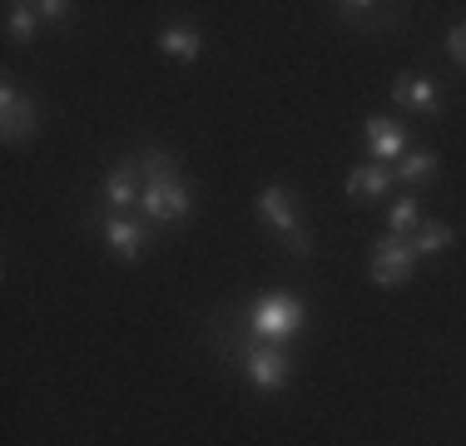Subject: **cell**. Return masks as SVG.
Returning <instances> with one entry per match:
<instances>
[{
	"label": "cell",
	"mask_w": 466,
	"mask_h": 446,
	"mask_svg": "<svg viewBox=\"0 0 466 446\" xmlns=\"http://www.w3.org/2000/svg\"><path fill=\"white\" fill-rule=\"evenodd\" d=\"M99 238H105V248L119 263H139L144 248H149V223L135 214H105L99 218Z\"/></svg>",
	"instance_id": "8992f818"
},
{
	"label": "cell",
	"mask_w": 466,
	"mask_h": 446,
	"mask_svg": "<svg viewBox=\"0 0 466 446\" xmlns=\"http://www.w3.org/2000/svg\"><path fill=\"white\" fill-rule=\"evenodd\" d=\"M135 159H139L144 184H149V178H179V164H174V154H164V149H139Z\"/></svg>",
	"instance_id": "ac0fdd59"
},
{
	"label": "cell",
	"mask_w": 466,
	"mask_h": 446,
	"mask_svg": "<svg viewBox=\"0 0 466 446\" xmlns=\"http://www.w3.org/2000/svg\"><path fill=\"white\" fill-rule=\"evenodd\" d=\"M447 55H451L457 65H466V25H451V30H447Z\"/></svg>",
	"instance_id": "ffe728a7"
},
{
	"label": "cell",
	"mask_w": 466,
	"mask_h": 446,
	"mask_svg": "<svg viewBox=\"0 0 466 446\" xmlns=\"http://www.w3.org/2000/svg\"><path fill=\"white\" fill-rule=\"evenodd\" d=\"M412 268H417V253H412V243H407V238H392V233H382V238L372 243L368 273H372L377 288H402L407 278H412Z\"/></svg>",
	"instance_id": "5b68a950"
},
{
	"label": "cell",
	"mask_w": 466,
	"mask_h": 446,
	"mask_svg": "<svg viewBox=\"0 0 466 446\" xmlns=\"http://www.w3.org/2000/svg\"><path fill=\"white\" fill-rule=\"evenodd\" d=\"M362 139H368V154L377 164H387V169H392L402 154H412V134H407V125L402 119H387V115H368Z\"/></svg>",
	"instance_id": "9c48e42d"
},
{
	"label": "cell",
	"mask_w": 466,
	"mask_h": 446,
	"mask_svg": "<svg viewBox=\"0 0 466 446\" xmlns=\"http://www.w3.org/2000/svg\"><path fill=\"white\" fill-rule=\"evenodd\" d=\"M139 194H144L139 159H135V154H125V159L105 174V184H99V204H105L109 214H129V208H139Z\"/></svg>",
	"instance_id": "ba28073f"
},
{
	"label": "cell",
	"mask_w": 466,
	"mask_h": 446,
	"mask_svg": "<svg viewBox=\"0 0 466 446\" xmlns=\"http://www.w3.org/2000/svg\"><path fill=\"white\" fill-rule=\"evenodd\" d=\"M35 10H40V20H46V25H70V20H75L70 0H35Z\"/></svg>",
	"instance_id": "d6986e66"
},
{
	"label": "cell",
	"mask_w": 466,
	"mask_h": 446,
	"mask_svg": "<svg viewBox=\"0 0 466 446\" xmlns=\"http://www.w3.org/2000/svg\"><path fill=\"white\" fill-rule=\"evenodd\" d=\"M258 223L263 228H273L283 238V248L293 253V258H313V238H308V228L298 223V198L288 194V188H279V184H268L258 194Z\"/></svg>",
	"instance_id": "3957f363"
},
{
	"label": "cell",
	"mask_w": 466,
	"mask_h": 446,
	"mask_svg": "<svg viewBox=\"0 0 466 446\" xmlns=\"http://www.w3.org/2000/svg\"><path fill=\"white\" fill-rule=\"evenodd\" d=\"M0 134H5V144H25V139H35V134H40L35 105L20 95L10 75L0 80Z\"/></svg>",
	"instance_id": "52a82bcc"
},
{
	"label": "cell",
	"mask_w": 466,
	"mask_h": 446,
	"mask_svg": "<svg viewBox=\"0 0 466 446\" xmlns=\"http://www.w3.org/2000/svg\"><path fill=\"white\" fill-rule=\"evenodd\" d=\"M40 25H46V20H40L35 5H25V0H10L5 5V40L10 45H30L40 35Z\"/></svg>",
	"instance_id": "9a60e30c"
},
{
	"label": "cell",
	"mask_w": 466,
	"mask_h": 446,
	"mask_svg": "<svg viewBox=\"0 0 466 446\" xmlns=\"http://www.w3.org/2000/svg\"><path fill=\"white\" fill-rule=\"evenodd\" d=\"M218 348H224L228 357H238L243 362V377H248L258 392H283L288 382H293V357H288V348H273V342H258L248 338V332H228V338H218Z\"/></svg>",
	"instance_id": "6da1fadb"
},
{
	"label": "cell",
	"mask_w": 466,
	"mask_h": 446,
	"mask_svg": "<svg viewBox=\"0 0 466 446\" xmlns=\"http://www.w3.org/2000/svg\"><path fill=\"white\" fill-rule=\"evenodd\" d=\"M303 328H308V308L288 293L258 298V303L248 308V318H243V332L258 338V342H273V348H288L293 338H303Z\"/></svg>",
	"instance_id": "7a4b0ae2"
},
{
	"label": "cell",
	"mask_w": 466,
	"mask_h": 446,
	"mask_svg": "<svg viewBox=\"0 0 466 446\" xmlns=\"http://www.w3.org/2000/svg\"><path fill=\"white\" fill-rule=\"evenodd\" d=\"M441 169V159L431 149H412V154H402V159L392 164V174H397V184L402 188H417V184H431Z\"/></svg>",
	"instance_id": "5bb4252c"
},
{
	"label": "cell",
	"mask_w": 466,
	"mask_h": 446,
	"mask_svg": "<svg viewBox=\"0 0 466 446\" xmlns=\"http://www.w3.org/2000/svg\"><path fill=\"white\" fill-rule=\"evenodd\" d=\"M348 25H362V30H387L402 20V10L397 5H372V0H342V5H332Z\"/></svg>",
	"instance_id": "7c38bea8"
},
{
	"label": "cell",
	"mask_w": 466,
	"mask_h": 446,
	"mask_svg": "<svg viewBox=\"0 0 466 446\" xmlns=\"http://www.w3.org/2000/svg\"><path fill=\"white\" fill-rule=\"evenodd\" d=\"M159 50L169 55V60H179V65H194L198 55H204V35H198L194 25H164L159 30Z\"/></svg>",
	"instance_id": "4fadbf2b"
},
{
	"label": "cell",
	"mask_w": 466,
	"mask_h": 446,
	"mask_svg": "<svg viewBox=\"0 0 466 446\" xmlns=\"http://www.w3.org/2000/svg\"><path fill=\"white\" fill-rule=\"evenodd\" d=\"M421 228V208L412 194H397L392 204H387V233L392 238H412V233Z\"/></svg>",
	"instance_id": "2e32d148"
},
{
	"label": "cell",
	"mask_w": 466,
	"mask_h": 446,
	"mask_svg": "<svg viewBox=\"0 0 466 446\" xmlns=\"http://www.w3.org/2000/svg\"><path fill=\"white\" fill-rule=\"evenodd\" d=\"M139 214L154 223V228H174V223L194 218V188L184 178H149L139 194Z\"/></svg>",
	"instance_id": "277c9868"
},
{
	"label": "cell",
	"mask_w": 466,
	"mask_h": 446,
	"mask_svg": "<svg viewBox=\"0 0 466 446\" xmlns=\"http://www.w3.org/2000/svg\"><path fill=\"white\" fill-rule=\"evenodd\" d=\"M397 188V174L387 169V164H358V169H348V198H362V204H382L387 194Z\"/></svg>",
	"instance_id": "8fae6325"
},
{
	"label": "cell",
	"mask_w": 466,
	"mask_h": 446,
	"mask_svg": "<svg viewBox=\"0 0 466 446\" xmlns=\"http://www.w3.org/2000/svg\"><path fill=\"white\" fill-rule=\"evenodd\" d=\"M392 105L412 109V115H441V85L431 80V75L407 70L392 80Z\"/></svg>",
	"instance_id": "30bf717a"
},
{
	"label": "cell",
	"mask_w": 466,
	"mask_h": 446,
	"mask_svg": "<svg viewBox=\"0 0 466 446\" xmlns=\"http://www.w3.org/2000/svg\"><path fill=\"white\" fill-rule=\"evenodd\" d=\"M407 243H412L417 258H437V253L451 248V228H447V223H437V218H421V228Z\"/></svg>",
	"instance_id": "e0dca14e"
}]
</instances>
